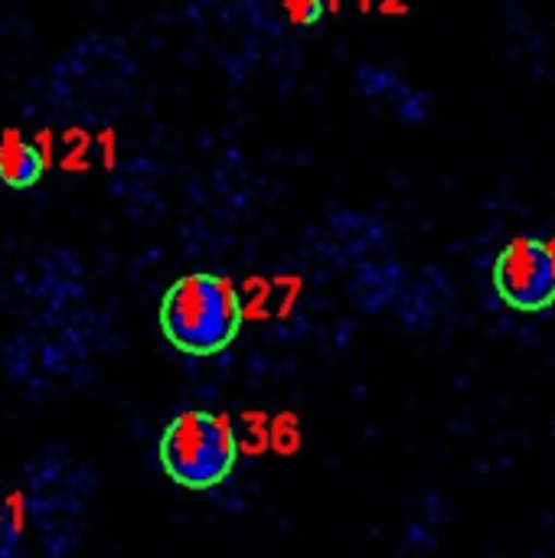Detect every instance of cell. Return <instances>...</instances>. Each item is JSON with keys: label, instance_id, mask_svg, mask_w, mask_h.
Here are the masks:
<instances>
[{"label": "cell", "instance_id": "8fae6325", "mask_svg": "<svg viewBox=\"0 0 555 558\" xmlns=\"http://www.w3.org/2000/svg\"><path fill=\"white\" fill-rule=\"evenodd\" d=\"M379 13L383 16H402V13H409V0H383Z\"/></svg>", "mask_w": 555, "mask_h": 558}, {"label": "cell", "instance_id": "7a4b0ae2", "mask_svg": "<svg viewBox=\"0 0 555 558\" xmlns=\"http://www.w3.org/2000/svg\"><path fill=\"white\" fill-rule=\"evenodd\" d=\"M157 458L173 484L186 490H213L232 474L239 441L226 415L190 409L164 428Z\"/></svg>", "mask_w": 555, "mask_h": 558}, {"label": "cell", "instance_id": "8992f818", "mask_svg": "<svg viewBox=\"0 0 555 558\" xmlns=\"http://www.w3.org/2000/svg\"><path fill=\"white\" fill-rule=\"evenodd\" d=\"M62 144H65V154L59 157V167L65 173H85L88 150L95 147V137L85 128H69V131H62Z\"/></svg>", "mask_w": 555, "mask_h": 558}, {"label": "cell", "instance_id": "5b68a950", "mask_svg": "<svg viewBox=\"0 0 555 558\" xmlns=\"http://www.w3.org/2000/svg\"><path fill=\"white\" fill-rule=\"evenodd\" d=\"M26 530L23 494H0V558H16V543Z\"/></svg>", "mask_w": 555, "mask_h": 558}, {"label": "cell", "instance_id": "9c48e42d", "mask_svg": "<svg viewBox=\"0 0 555 558\" xmlns=\"http://www.w3.org/2000/svg\"><path fill=\"white\" fill-rule=\"evenodd\" d=\"M95 147L101 154V167L105 170H114V163H118V131L114 128H101L95 134Z\"/></svg>", "mask_w": 555, "mask_h": 558}, {"label": "cell", "instance_id": "30bf717a", "mask_svg": "<svg viewBox=\"0 0 555 558\" xmlns=\"http://www.w3.org/2000/svg\"><path fill=\"white\" fill-rule=\"evenodd\" d=\"M33 147H36V154H39V160H43L46 170L59 163V160H56V134H52V128L33 131Z\"/></svg>", "mask_w": 555, "mask_h": 558}, {"label": "cell", "instance_id": "4fadbf2b", "mask_svg": "<svg viewBox=\"0 0 555 558\" xmlns=\"http://www.w3.org/2000/svg\"><path fill=\"white\" fill-rule=\"evenodd\" d=\"M324 3H327V10H330V13H337V10H340V3H343V0H324Z\"/></svg>", "mask_w": 555, "mask_h": 558}, {"label": "cell", "instance_id": "3957f363", "mask_svg": "<svg viewBox=\"0 0 555 558\" xmlns=\"http://www.w3.org/2000/svg\"><path fill=\"white\" fill-rule=\"evenodd\" d=\"M494 288L507 307L540 314L555 304V239L517 235L494 262Z\"/></svg>", "mask_w": 555, "mask_h": 558}, {"label": "cell", "instance_id": "6da1fadb", "mask_svg": "<svg viewBox=\"0 0 555 558\" xmlns=\"http://www.w3.org/2000/svg\"><path fill=\"white\" fill-rule=\"evenodd\" d=\"M245 304L236 284L222 275H183L160 301L164 337L190 356L222 353L242 330Z\"/></svg>", "mask_w": 555, "mask_h": 558}, {"label": "cell", "instance_id": "7c38bea8", "mask_svg": "<svg viewBox=\"0 0 555 558\" xmlns=\"http://www.w3.org/2000/svg\"><path fill=\"white\" fill-rule=\"evenodd\" d=\"M357 7H360V13H370L376 7V0H357Z\"/></svg>", "mask_w": 555, "mask_h": 558}, {"label": "cell", "instance_id": "ba28073f", "mask_svg": "<svg viewBox=\"0 0 555 558\" xmlns=\"http://www.w3.org/2000/svg\"><path fill=\"white\" fill-rule=\"evenodd\" d=\"M268 441L275 445V451H281V454H291V451H298V418L294 415H281L278 422H275V432L268 435Z\"/></svg>", "mask_w": 555, "mask_h": 558}, {"label": "cell", "instance_id": "52a82bcc", "mask_svg": "<svg viewBox=\"0 0 555 558\" xmlns=\"http://www.w3.org/2000/svg\"><path fill=\"white\" fill-rule=\"evenodd\" d=\"M281 3H285V13L291 16V23H298V26H314L327 13L324 0H281Z\"/></svg>", "mask_w": 555, "mask_h": 558}, {"label": "cell", "instance_id": "277c9868", "mask_svg": "<svg viewBox=\"0 0 555 558\" xmlns=\"http://www.w3.org/2000/svg\"><path fill=\"white\" fill-rule=\"evenodd\" d=\"M46 173L33 141H26L16 128H3L0 131V180L10 190H29L33 183H39V177Z\"/></svg>", "mask_w": 555, "mask_h": 558}]
</instances>
